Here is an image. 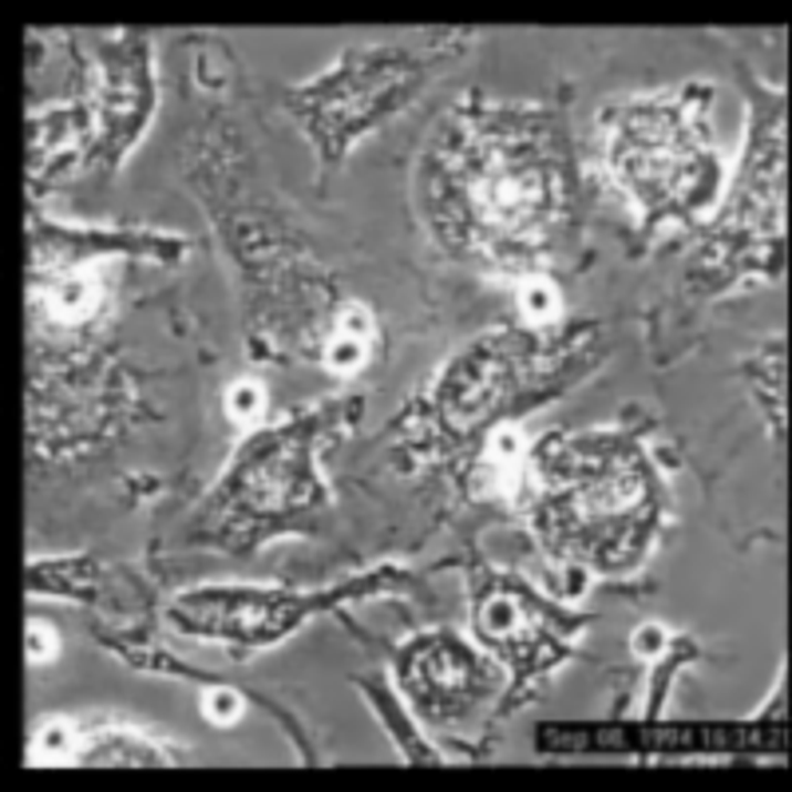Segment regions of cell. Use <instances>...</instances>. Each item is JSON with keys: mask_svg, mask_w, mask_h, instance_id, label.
Returning a JSON list of instances; mask_svg holds the SVG:
<instances>
[{"mask_svg": "<svg viewBox=\"0 0 792 792\" xmlns=\"http://www.w3.org/2000/svg\"><path fill=\"white\" fill-rule=\"evenodd\" d=\"M611 155L626 187L658 210H701L717 190V155L709 152L701 112L686 104L626 107L614 127Z\"/></svg>", "mask_w": 792, "mask_h": 792, "instance_id": "obj_1", "label": "cell"}, {"mask_svg": "<svg viewBox=\"0 0 792 792\" xmlns=\"http://www.w3.org/2000/svg\"><path fill=\"white\" fill-rule=\"evenodd\" d=\"M634 650H638L642 658H658V654L666 650V626L658 623L642 626V631L634 634Z\"/></svg>", "mask_w": 792, "mask_h": 792, "instance_id": "obj_14", "label": "cell"}, {"mask_svg": "<svg viewBox=\"0 0 792 792\" xmlns=\"http://www.w3.org/2000/svg\"><path fill=\"white\" fill-rule=\"evenodd\" d=\"M29 658H32V661L56 658V634L48 631L44 623H32V626H29Z\"/></svg>", "mask_w": 792, "mask_h": 792, "instance_id": "obj_13", "label": "cell"}, {"mask_svg": "<svg viewBox=\"0 0 792 792\" xmlns=\"http://www.w3.org/2000/svg\"><path fill=\"white\" fill-rule=\"evenodd\" d=\"M519 313L528 325H551L559 317V290L548 278H531L519 293Z\"/></svg>", "mask_w": 792, "mask_h": 792, "instance_id": "obj_7", "label": "cell"}, {"mask_svg": "<svg viewBox=\"0 0 792 792\" xmlns=\"http://www.w3.org/2000/svg\"><path fill=\"white\" fill-rule=\"evenodd\" d=\"M365 357H368L365 341L345 337V333H337V337L330 341V350H325V361H330L333 373H357V368L365 365Z\"/></svg>", "mask_w": 792, "mask_h": 792, "instance_id": "obj_10", "label": "cell"}, {"mask_svg": "<svg viewBox=\"0 0 792 792\" xmlns=\"http://www.w3.org/2000/svg\"><path fill=\"white\" fill-rule=\"evenodd\" d=\"M104 302V285L95 274H84L76 265H67V270H56V274L48 278V290L37 298V305L44 310V317L52 325H84L95 310Z\"/></svg>", "mask_w": 792, "mask_h": 792, "instance_id": "obj_4", "label": "cell"}, {"mask_svg": "<svg viewBox=\"0 0 792 792\" xmlns=\"http://www.w3.org/2000/svg\"><path fill=\"white\" fill-rule=\"evenodd\" d=\"M551 215V175L535 155L515 147H483L468 159L463 222L468 238L483 246H531Z\"/></svg>", "mask_w": 792, "mask_h": 792, "instance_id": "obj_2", "label": "cell"}, {"mask_svg": "<svg viewBox=\"0 0 792 792\" xmlns=\"http://www.w3.org/2000/svg\"><path fill=\"white\" fill-rule=\"evenodd\" d=\"M143 64L139 60H127V64L112 67V76H107V132L119 127L123 139H132L139 119H147V84H143Z\"/></svg>", "mask_w": 792, "mask_h": 792, "instance_id": "obj_5", "label": "cell"}, {"mask_svg": "<svg viewBox=\"0 0 792 792\" xmlns=\"http://www.w3.org/2000/svg\"><path fill=\"white\" fill-rule=\"evenodd\" d=\"M262 408H265V396L254 381H238V385H230V393H227L230 420H238V425H254L258 416H262Z\"/></svg>", "mask_w": 792, "mask_h": 792, "instance_id": "obj_9", "label": "cell"}, {"mask_svg": "<svg viewBox=\"0 0 792 792\" xmlns=\"http://www.w3.org/2000/svg\"><path fill=\"white\" fill-rule=\"evenodd\" d=\"M416 658L408 666V681H413L416 698L425 709H456L468 701V694L480 681V661L472 650L456 638H433L425 646H416Z\"/></svg>", "mask_w": 792, "mask_h": 792, "instance_id": "obj_3", "label": "cell"}, {"mask_svg": "<svg viewBox=\"0 0 792 792\" xmlns=\"http://www.w3.org/2000/svg\"><path fill=\"white\" fill-rule=\"evenodd\" d=\"M76 761L84 764H159L170 761L163 749H155L152 741H139V737H123V733H100L87 741V749H80Z\"/></svg>", "mask_w": 792, "mask_h": 792, "instance_id": "obj_6", "label": "cell"}, {"mask_svg": "<svg viewBox=\"0 0 792 792\" xmlns=\"http://www.w3.org/2000/svg\"><path fill=\"white\" fill-rule=\"evenodd\" d=\"M207 717L210 721H218V726H230V721H238V713H242V698H238L235 689H227V686H215L207 694Z\"/></svg>", "mask_w": 792, "mask_h": 792, "instance_id": "obj_11", "label": "cell"}, {"mask_svg": "<svg viewBox=\"0 0 792 792\" xmlns=\"http://www.w3.org/2000/svg\"><path fill=\"white\" fill-rule=\"evenodd\" d=\"M337 333H345V337H357V341H368V333H373V317H368L365 305H350V310L337 317Z\"/></svg>", "mask_w": 792, "mask_h": 792, "instance_id": "obj_12", "label": "cell"}, {"mask_svg": "<svg viewBox=\"0 0 792 792\" xmlns=\"http://www.w3.org/2000/svg\"><path fill=\"white\" fill-rule=\"evenodd\" d=\"M76 753H80V733L67 726V721H52V726L40 729L37 749H32L37 761H76Z\"/></svg>", "mask_w": 792, "mask_h": 792, "instance_id": "obj_8", "label": "cell"}]
</instances>
